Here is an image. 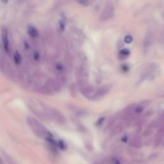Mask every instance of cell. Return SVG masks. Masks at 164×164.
<instances>
[{"label":"cell","mask_w":164,"mask_h":164,"mask_svg":"<svg viewBox=\"0 0 164 164\" xmlns=\"http://www.w3.org/2000/svg\"><path fill=\"white\" fill-rule=\"evenodd\" d=\"M27 122L33 132L37 136L44 138L46 140L49 138H53L52 134L37 120L34 118L29 117L27 119Z\"/></svg>","instance_id":"obj_1"},{"label":"cell","mask_w":164,"mask_h":164,"mask_svg":"<svg viewBox=\"0 0 164 164\" xmlns=\"http://www.w3.org/2000/svg\"><path fill=\"white\" fill-rule=\"evenodd\" d=\"M48 116L58 124H64L65 122V119L62 114L56 109H48Z\"/></svg>","instance_id":"obj_2"},{"label":"cell","mask_w":164,"mask_h":164,"mask_svg":"<svg viewBox=\"0 0 164 164\" xmlns=\"http://www.w3.org/2000/svg\"><path fill=\"white\" fill-rule=\"evenodd\" d=\"M114 6H113L112 4H108L105 6V8L103 10V12H101V19L105 21L110 19V18L114 16Z\"/></svg>","instance_id":"obj_3"},{"label":"cell","mask_w":164,"mask_h":164,"mask_svg":"<svg viewBox=\"0 0 164 164\" xmlns=\"http://www.w3.org/2000/svg\"><path fill=\"white\" fill-rule=\"evenodd\" d=\"M1 40L3 45V48L6 53L10 52V42L9 39V33L7 29L3 28L1 31Z\"/></svg>","instance_id":"obj_4"},{"label":"cell","mask_w":164,"mask_h":164,"mask_svg":"<svg viewBox=\"0 0 164 164\" xmlns=\"http://www.w3.org/2000/svg\"><path fill=\"white\" fill-rule=\"evenodd\" d=\"M153 41V34L151 32H149L145 35L144 39V46L145 50H146L151 46Z\"/></svg>","instance_id":"obj_5"},{"label":"cell","mask_w":164,"mask_h":164,"mask_svg":"<svg viewBox=\"0 0 164 164\" xmlns=\"http://www.w3.org/2000/svg\"><path fill=\"white\" fill-rule=\"evenodd\" d=\"M28 32L32 37L35 38L37 37L39 35V32L38 30L33 25H29L28 26Z\"/></svg>","instance_id":"obj_6"},{"label":"cell","mask_w":164,"mask_h":164,"mask_svg":"<svg viewBox=\"0 0 164 164\" xmlns=\"http://www.w3.org/2000/svg\"><path fill=\"white\" fill-rule=\"evenodd\" d=\"M108 91V89L103 87V88H101V89L98 90L96 93L94 94L93 98L94 99H99V98L101 97L102 96H103L105 94H106L107 92Z\"/></svg>","instance_id":"obj_7"},{"label":"cell","mask_w":164,"mask_h":164,"mask_svg":"<svg viewBox=\"0 0 164 164\" xmlns=\"http://www.w3.org/2000/svg\"><path fill=\"white\" fill-rule=\"evenodd\" d=\"M130 54V51L127 49H124L119 52V58L121 59H125Z\"/></svg>","instance_id":"obj_8"},{"label":"cell","mask_w":164,"mask_h":164,"mask_svg":"<svg viewBox=\"0 0 164 164\" xmlns=\"http://www.w3.org/2000/svg\"><path fill=\"white\" fill-rule=\"evenodd\" d=\"M14 60L16 64H20L21 62V57L19 53L16 52L14 54Z\"/></svg>","instance_id":"obj_9"},{"label":"cell","mask_w":164,"mask_h":164,"mask_svg":"<svg viewBox=\"0 0 164 164\" xmlns=\"http://www.w3.org/2000/svg\"><path fill=\"white\" fill-rule=\"evenodd\" d=\"M66 19H64V16L62 17V18L59 21V22H58V24H59V26H60V30L61 31H64L65 30V24H66V21H65Z\"/></svg>","instance_id":"obj_10"},{"label":"cell","mask_w":164,"mask_h":164,"mask_svg":"<svg viewBox=\"0 0 164 164\" xmlns=\"http://www.w3.org/2000/svg\"><path fill=\"white\" fill-rule=\"evenodd\" d=\"M78 4L82 6H88L89 5V0H76Z\"/></svg>","instance_id":"obj_11"},{"label":"cell","mask_w":164,"mask_h":164,"mask_svg":"<svg viewBox=\"0 0 164 164\" xmlns=\"http://www.w3.org/2000/svg\"><path fill=\"white\" fill-rule=\"evenodd\" d=\"M58 147L62 150H65V148H66V145H65L63 140H59L58 143Z\"/></svg>","instance_id":"obj_12"},{"label":"cell","mask_w":164,"mask_h":164,"mask_svg":"<svg viewBox=\"0 0 164 164\" xmlns=\"http://www.w3.org/2000/svg\"><path fill=\"white\" fill-rule=\"evenodd\" d=\"M133 41V37L131 35H127L125 38V42L127 44H130Z\"/></svg>","instance_id":"obj_13"},{"label":"cell","mask_w":164,"mask_h":164,"mask_svg":"<svg viewBox=\"0 0 164 164\" xmlns=\"http://www.w3.org/2000/svg\"><path fill=\"white\" fill-rule=\"evenodd\" d=\"M34 58L35 60H38L39 59V54L37 52H35L34 54Z\"/></svg>","instance_id":"obj_14"},{"label":"cell","mask_w":164,"mask_h":164,"mask_svg":"<svg viewBox=\"0 0 164 164\" xmlns=\"http://www.w3.org/2000/svg\"><path fill=\"white\" fill-rule=\"evenodd\" d=\"M142 110H143V108H142L141 107H138L136 108L135 112H137V113H140V112H142Z\"/></svg>","instance_id":"obj_15"},{"label":"cell","mask_w":164,"mask_h":164,"mask_svg":"<svg viewBox=\"0 0 164 164\" xmlns=\"http://www.w3.org/2000/svg\"><path fill=\"white\" fill-rule=\"evenodd\" d=\"M114 164H121V163H120V162L119 161V160H117V159L114 160Z\"/></svg>","instance_id":"obj_16"},{"label":"cell","mask_w":164,"mask_h":164,"mask_svg":"<svg viewBox=\"0 0 164 164\" xmlns=\"http://www.w3.org/2000/svg\"><path fill=\"white\" fill-rule=\"evenodd\" d=\"M2 2H3V3H4V4H7V3H8V2H9V0H2Z\"/></svg>","instance_id":"obj_17"}]
</instances>
